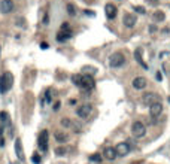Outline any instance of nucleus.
<instances>
[{
    "label": "nucleus",
    "mask_w": 170,
    "mask_h": 164,
    "mask_svg": "<svg viewBox=\"0 0 170 164\" xmlns=\"http://www.w3.org/2000/svg\"><path fill=\"white\" fill-rule=\"evenodd\" d=\"M12 84H14V75L11 72H5L0 78V93H3V94L8 93L11 90Z\"/></svg>",
    "instance_id": "1"
},
{
    "label": "nucleus",
    "mask_w": 170,
    "mask_h": 164,
    "mask_svg": "<svg viewBox=\"0 0 170 164\" xmlns=\"http://www.w3.org/2000/svg\"><path fill=\"white\" fill-rule=\"evenodd\" d=\"M72 37V30H70V25L67 23H63L61 24V28H60V31L57 33V40L58 42H64V40H67Z\"/></svg>",
    "instance_id": "2"
},
{
    "label": "nucleus",
    "mask_w": 170,
    "mask_h": 164,
    "mask_svg": "<svg viewBox=\"0 0 170 164\" xmlns=\"http://www.w3.org/2000/svg\"><path fill=\"white\" fill-rule=\"evenodd\" d=\"M125 63V57L124 54H121V52H113L112 55L109 57V66L110 67H119V66H122Z\"/></svg>",
    "instance_id": "3"
},
{
    "label": "nucleus",
    "mask_w": 170,
    "mask_h": 164,
    "mask_svg": "<svg viewBox=\"0 0 170 164\" xmlns=\"http://www.w3.org/2000/svg\"><path fill=\"white\" fill-rule=\"evenodd\" d=\"M131 133H133V136L134 137L140 139V137L145 136V133H146V127L142 124L140 121H136V122H133V125H131Z\"/></svg>",
    "instance_id": "4"
},
{
    "label": "nucleus",
    "mask_w": 170,
    "mask_h": 164,
    "mask_svg": "<svg viewBox=\"0 0 170 164\" xmlns=\"http://www.w3.org/2000/svg\"><path fill=\"white\" fill-rule=\"evenodd\" d=\"M48 137H49V134H48L46 130L40 131L39 139H37V145H39L40 151H46V149H48Z\"/></svg>",
    "instance_id": "5"
},
{
    "label": "nucleus",
    "mask_w": 170,
    "mask_h": 164,
    "mask_svg": "<svg viewBox=\"0 0 170 164\" xmlns=\"http://www.w3.org/2000/svg\"><path fill=\"white\" fill-rule=\"evenodd\" d=\"M115 151H116L118 157H124V155H127V154L130 152V145L125 143V142H121V143H118L115 146Z\"/></svg>",
    "instance_id": "6"
},
{
    "label": "nucleus",
    "mask_w": 170,
    "mask_h": 164,
    "mask_svg": "<svg viewBox=\"0 0 170 164\" xmlns=\"http://www.w3.org/2000/svg\"><path fill=\"white\" fill-rule=\"evenodd\" d=\"M161 112H163V105L160 102L152 103V105L149 106V113H151L152 118H158L160 115H161Z\"/></svg>",
    "instance_id": "7"
},
{
    "label": "nucleus",
    "mask_w": 170,
    "mask_h": 164,
    "mask_svg": "<svg viewBox=\"0 0 170 164\" xmlns=\"http://www.w3.org/2000/svg\"><path fill=\"white\" fill-rule=\"evenodd\" d=\"M14 9V2L12 0H2L0 2V12L2 14H11Z\"/></svg>",
    "instance_id": "8"
},
{
    "label": "nucleus",
    "mask_w": 170,
    "mask_h": 164,
    "mask_svg": "<svg viewBox=\"0 0 170 164\" xmlns=\"http://www.w3.org/2000/svg\"><path fill=\"white\" fill-rule=\"evenodd\" d=\"M94 79H93V76H82V84H81V88H84V90H93L94 88Z\"/></svg>",
    "instance_id": "9"
},
{
    "label": "nucleus",
    "mask_w": 170,
    "mask_h": 164,
    "mask_svg": "<svg viewBox=\"0 0 170 164\" xmlns=\"http://www.w3.org/2000/svg\"><path fill=\"white\" fill-rule=\"evenodd\" d=\"M122 24H124L127 28H133L136 25V17L133 14H125L124 18H122Z\"/></svg>",
    "instance_id": "10"
},
{
    "label": "nucleus",
    "mask_w": 170,
    "mask_h": 164,
    "mask_svg": "<svg viewBox=\"0 0 170 164\" xmlns=\"http://www.w3.org/2000/svg\"><path fill=\"white\" fill-rule=\"evenodd\" d=\"M105 12H106V17H108L109 20H113V18L116 17V14H118V9H116L115 5L108 3V5L105 6Z\"/></svg>",
    "instance_id": "11"
},
{
    "label": "nucleus",
    "mask_w": 170,
    "mask_h": 164,
    "mask_svg": "<svg viewBox=\"0 0 170 164\" xmlns=\"http://www.w3.org/2000/svg\"><path fill=\"white\" fill-rule=\"evenodd\" d=\"M91 110H93V108H91L90 105H82V106L76 110V113H78V116H81V118H88Z\"/></svg>",
    "instance_id": "12"
},
{
    "label": "nucleus",
    "mask_w": 170,
    "mask_h": 164,
    "mask_svg": "<svg viewBox=\"0 0 170 164\" xmlns=\"http://www.w3.org/2000/svg\"><path fill=\"white\" fill-rule=\"evenodd\" d=\"M131 85H133V88H136V90H143V88L146 87V79H145L143 76H137V78L133 79Z\"/></svg>",
    "instance_id": "13"
},
{
    "label": "nucleus",
    "mask_w": 170,
    "mask_h": 164,
    "mask_svg": "<svg viewBox=\"0 0 170 164\" xmlns=\"http://www.w3.org/2000/svg\"><path fill=\"white\" fill-rule=\"evenodd\" d=\"M158 102V96L155 94V93H146V94H143V103L145 105H152V103H157Z\"/></svg>",
    "instance_id": "14"
},
{
    "label": "nucleus",
    "mask_w": 170,
    "mask_h": 164,
    "mask_svg": "<svg viewBox=\"0 0 170 164\" xmlns=\"http://www.w3.org/2000/svg\"><path fill=\"white\" fill-rule=\"evenodd\" d=\"M103 155H105V158H108V160H115L118 155H116V151H115V148L112 146H108V148H105V152H103Z\"/></svg>",
    "instance_id": "15"
},
{
    "label": "nucleus",
    "mask_w": 170,
    "mask_h": 164,
    "mask_svg": "<svg viewBox=\"0 0 170 164\" xmlns=\"http://www.w3.org/2000/svg\"><path fill=\"white\" fill-rule=\"evenodd\" d=\"M15 154H17L18 160H24V151H23V145H21V139H15Z\"/></svg>",
    "instance_id": "16"
},
{
    "label": "nucleus",
    "mask_w": 170,
    "mask_h": 164,
    "mask_svg": "<svg viewBox=\"0 0 170 164\" xmlns=\"http://www.w3.org/2000/svg\"><path fill=\"white\" fill-rule=\"evenodd\" d=\"M54 137H55V140L60 142V143H64V142L69 140V134L67 133H63V131H55V133H54Z\"/></svg>",
    "instance_id": "17"
},
{
    "label": "nucleus",
    "mask_w": 170,
    "mask_h": 164,
    "mask_svg": "<svg viewBox=\"0 0 170 164\" xmlns=\"http://www.w3.org/2000/svg\"><path fill=\"white\" fill-rule=\"evenodd\" d=\"M134 58H136V61L140 64L143 69H148V66H146V63L143 61V58H142V49L140 48H137L136 51H134Z\"/></svg>",
    "instance_id": "18"
},
{
    "label": "nucleus",
    "mask_w": 170,
    "mask_h": 164,
    "mask_svg": "<svg viewBox=\"0 0 170 164\" xmlns=\"http://www.w3.org/2000/svg\"><path fill=\"white\" fill-rule=\"evenodd\" d=\"M154 20H155L157 23H161V21L166 20V14L163 11H155L154 12Z\"/></svg>",
    "instance_id": "19"
},
{
    "label": "nucleus",
    "mask_w": 170,
    "mask_h": 164,
    "mask_svg": "<svg viewBox=\"0 0 170 164\" xmlns=\"http://www.w3.org/2000/svg\"><path fill=\"white\" fill-rule=\"evenodd\" d=\"M0 121H2V124H8L11 121V116L6 112H0Z\"/></svg>",
    "instance_id": "20"
},
{
    "label": "nucleus",
    "mask_w": 170,
    "mask_h": 164,
    "mask_svg": "<svg viewBox=\"0 0 170 164\" xmlns=\"http://www.w3.org/2000/svg\"><path fill=\"white\" fill-rule=\"evenodd\" d=\"M72 82H73L75 85L81 87V84H82V75H73V76H72Z\"/></svg>",
    "instance_id": "21"
},
{
    "label": "nucleus",
    "mask_w": 170,
    "mask_h": 164,
    "mask_svg": "<svg viewBox=\"0 0 170 164\" xmlns=\"http://www.w3.org/2000/svg\"><path fill=\"white\" fill-rule=\"evenodd\" d=\"M72 124H73V122H72V121H70L69 118H63L61 119V125H63V127H66V128H70V127H72Z\"/></svg>",
    "instance_id": "22"
},
{
    "label": "nucleus",
    "mask_w": 170,
    "mask_h": 164,
    "mask_svg": "<svg viewBox=\"0 0 170 164\" xmlns=\"http://www.w3.org/2000/svg\"><path fill=\"white\" fill-rule=\"evenodd\" d=\"M67 12H69V15H72V17L76 14V9H75V6L72 5V3H69L67 5Z\"/></svg>",
    "instance_id": "23"
},
{
    "label": "nucleus",
    "mask_w": 170,
    "mask_h": 164,
    "mask_svg": "<svg viewBox=\"0 0 170 164\" xmlns=\"http://www.w3.org/2000/svg\"><path fill=\"white\" fill-rule=\"evenodd\" d=\"M31 161H33L34 164H39V163H40V157H39V154H36V152H34L33 155H31Z\"/></svg>",
    "instance_id": "24"
},
{
    "label": "nucleus",
    "mask_w": 170,
    "mask_h": 164,
    "mask_svg": "<svg viewBox=\"0 0 170 164\" xmlns=\"http://www.w3.org/2000/svg\"><path fill=\"white\" fill-rule=\"evenodd\" d=\"M55 154L57 155H64V154H66V149H64V148H57Z\"/></svg>",
    "instance_id": "25"
},
{
    "label": "nucleus",
    "mask_w": 170,
    "mask_h": 164,
    "mask_svg": "<svg viewBox=\"0 0 170 164\" xmlns=\"http://www.w3.org/2000/svg\"><path fill=\"white\" fill-rule=\"evenodd\" d=\"M91 161H102V157L99 154H94V155H91Z\"/></svg>",
    "instance_id": "26"
},
{
    "label": "nucleus",
    "mask_w": 170,
    "mask_h": 164,
    "mask_svg": "<svg viewBox=\"0 0 170 164\" xmlns=\"http://www.w3.org/2000/svg\"><path fill=\"white\" fill-rule=\"evenodd\" d=\"M134 11L136 12H140V14H145V9L142 6H134Z\"/></svg>",
    "instance_id": "27"
},
{
    "label": "nucleus",
    "mask_w": 170,
    "mask_h": 164,
    "mask_svg": "<svg viewBox=\"0 0 170 164\" xmlns=\"http://www.w3.org/2000/svg\"><path fill=\"white\" fill-rule=\"evenodd\" d=\"M60 109V102H57L55 105H54V110H58Z\"/></svg>",
    "instance_id": "28"
},
{
    "label": "nucleus",
    "mask_w": 170,
    "mask_h": 164,
    "mask_svg": "<svg viewBox=\"0 0 170 164\" xmlns=\"http://www.w3.org/2000/svg\"><path fill=\"white\" fill-rule=\"evenodd\" d=\"M148 2H149V3H151V5H157V3H158V0H148Z\"/></svg>",
    "instance_id": "29"
},
{
    "label": "nucleus",
    "mask_w": 170,
    "mask_h": 164,
    "mask_svg": "<svg viewBox=\"0 0 170 164\" xmlns=\"http://www.w3.org/2000/svg\"><path fill=\"white\" fill-rule=\"evenodd\" d=\"M40 48H43V49L48 48V43H45V42H43V43H40Z\"/></svg>",
    "instance_id": "30"
}]
</instances>
